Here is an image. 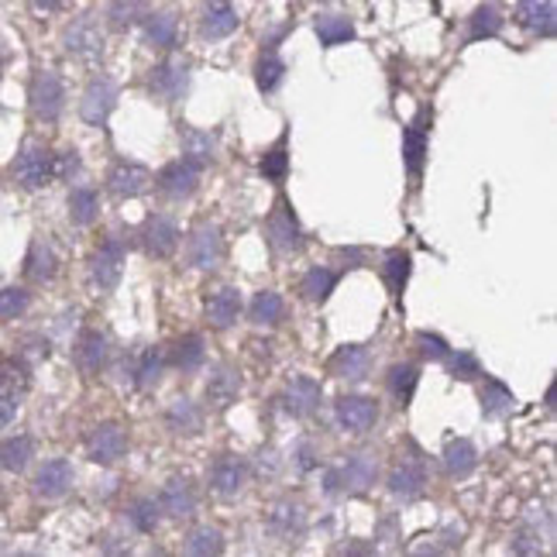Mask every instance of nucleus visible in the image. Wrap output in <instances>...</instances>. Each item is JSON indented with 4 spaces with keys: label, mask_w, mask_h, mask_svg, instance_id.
<instances>
[{
    "label": "nucleus",
    "mask_w": 557,
    "mask_h": 557,
    "mask_svg": "<svg viewBox=\"0 0 557 557\" xmlns=\"http://www.w3.org/2000/svg\"><path fill=\"white\" fill-rule=\"evenodd\" d=\"M372 369V355L361 348V345H345L334 358H331V372L337 379H348V382H361Z\"/></svg>",
    "instance_id": "f3484780"
},
{
    "label": "nucleus",
    "mask_w": 557,
    "mask_h": 557,
    "mask_svg": "<svg viewBox=\"0 0 557 557\" xmlns=\"http://www.w3.org/2000/svg\"><path fill=\"white\" fill-rule=\"evenodd\" d=\"M475 447H471L468 441H451L444 447V465H447V471L451 475H458V479H465L471 468H475Z\"/></svg>",
    "instance_id": "473e14b6"
},
{
    "label": "nucleus",
    "mask_w": 557,
    "mask_h": 557,
    "mask_svg": "<svg viewBox=\"0 0 557 557\" xmlns=\"http://www.w3.org/2000/svg\"><path fill=\"white\" fill-rule=\"evenodd\" d=\"M317 403H320V385L310 375H296L286 389V410L293 417H307L317 410Z\"/></svg>",
    "instance_id": "4be33fe9"
},
{
    "label": "nucleus",
    "mask_w": 557,
    "mask_h": 557,
    "mask_svg": "<svg viewBox=\"0 0 557 557\" xmlns=\"http://www.w3.org/2000/svg\"><path fill=\"white\" fill-rule=\"evenodd\" d=\"M70 218L76 224H90L97 218V193L87 189V186H79L70 193Z\"/></svg>",
    "instance_id": "ea45409f"
},
{
    "label": "nucleus",
    "mask_w": 557,
    "mask_h": 557,
    "mask_svg": "<svg viewBox=\"0 0 557 557\" xmlns=\"http://www.w3.org/2000/svg\"><path fill=\"white\" fill-rule=\"evenodd\" d=\"M313 28H317L320 46H341V41L355 38V25L348 17H337V14H320Z\"/></svg>",
    "instance_id": "bb28decb"
},
{
    "label": "nucleus",
    "mask_w": 557,
    "mask_h": 557,
    "mask_svg": "<svg viewBox=\"0 0 557 557\" xmlns=\"http://www.w3.org/2000/svg\"><path fill=\"white\" fill-rule=\"evenodd\" d=\"M159 375H162V355L156 348L141 351V358H138V385H156Z\"/></svg>",
    "instance_id": "8fccbe9b"
},
{
    "label": "nucleus",
    "mask_w": 557,
    "mask_h": 557,
    "mask_svg": "<svg viewBox=\"0 0 557 557\" xmlns=\"http://www.w3.org/2000/svg\"><path fill=\"white\" fill-rule=\"evenodd\" d=\"M176 242H180V231H176V224H173V218H148V224H145V231H141V245H145V251L152 255V259H169L173 255V248H176Z\"/></svg>",
    "instance_id": "f8f14e48"
},
{
    "label": "nucleus",
    "mask_w": 557,
    "mask_h": 557,
    "mask_svg": "<svg viewBox=\"0 0 557 557\" xmlns=\"http://www.w3.org/2000/svg\"><path fill=\"white\" fill-rule=\"evenodd\" d=\"M423 485H426V468H423L420 458H403L393 468V475H389V492L396 499H406V503L417 499L423 492Z\"/></svg>",
    "instance_id": "9b49d317"
},
{
    "label": "nucleus",
    "mask_w": 557,
    "mask_h": 557,
    "mask_svg": "<svg viewBox=\"0 0 557 557\" xmlns=\"http://www.w3.org/2000/svg\"><path fill=\"white\" fill-rule=\"evenodd\" d=\"M269 238L278 251H293V248H299V242H304V234H299V224H296L286 200L278 203L275 213L269 218Z\"/></svg>",
    "instance_id": "a211bd4d"
},
{
    "label": "nucleus",
    "mask_w": 557,
    "mask_h": 557,
    "mask_svg": "<svg viewBox=\"0 0 557 557\" xmlns=\"http://www.w3.org/2000/svg\"><path fill=\"white\" fill-rule=\"evenodd\" d=\"M159 186L162 193H169V197H189V193H197L200 186V162L197 159H180L173 165H165L162 169V176H159Z\"/></svg>",
    "instance_id": "6e6552de"
},
{
    "label": "nucleus",
    "mask_w": 557,
    "mask_h": 557,
    "mask_svg": "<svg viewBox=\"0 0 557 557\" xmlns=\"http://www.w3.org/2000/svg\"><path fill=\"white\" fill-rule=\"evenodd\" d=\"M186 87H189V70L183 62H162V66H156L152 76H148V90L162 97L165 103L180 100L186 94Z\"/></svg>",
    "instance_id": "9d476101"
},
{
    "label": "nucleus",
    "mask_w": 557,
    "mask_h": 557,
    "mask_svg": "<svg viewBox=\"0 0 557 557\" xmlns=\"http://www.w3.org/2000/svg\"><path fill=\"white\" fill-rule=\"evenodd\" d=\"M159 509L169 512V517H176V520L193 517V509H197V496H193L189 482H183V479H173V482H169V485L162 488V496H159Z\"/></svg>",
    "instance_id": "aec40b11"
},
{
    "label": "nucleus",
    "mask_w": 557,
    "mask_h": 557,
    "mask_svg": "<svg viewBox=\"0 0 557 557\" xmlns=\"http://www.w3.org/2000/svg\"><path fill=\"white\" fill-rule=\"evenodd\" d=\"M451 372H455V379H475V375H482V372H479V361L471 358V355L451 358Z\"/></svg>",
    "instance_id": "864d4df0"
},
{
    "label": "nucleus",
    "mask_w": 557,
    "mask_h": 557,
    "mask_svg": "<svg viewBox=\"0 0 557 557\" xmlns=\"http://www.w3.org/2000/svg\"><path fill=\"white\" fill-rule=\"evenodd\" d=\"M32 455H35V444L25 434L0 444V465H4L8 471H21V468L32 461Z\"/></svg>",
    "instance_id": "2f4dec72"
},
{
    "label": "nucleus",
    "mask_w": 557,
    "mask_h": 557,
    "mask_svg": "<svg viewBox=\"0 0 557 557\" xmlns=\"http://www.w3.org/2000/svg\"><path fill=\"white\" fill-rule=\"evenodd\" d=\"M70 485H73V465L62 461V458L41 465V471L35 475V492H38V496H46V499L66 496Z\"/></svg>",
    "instance_id": "dca6fc26"
},
{
    "label": "nucleus",
    "mask_w": 557,
    "mask_h": 557,
    "mask_svg": "<svg viewBox=\"0 0 557 557\" xmlns=\"http://www.w3.org/2000/svg\"><path fill=\"white\" fill-rule=\"evenodd\" d=\"M169 426H173L176 434H197L200 431V410L193 406L189 399H176L169 406Z\"/></svg>",
    "instance_id": "f704fd0d"
},
{
    "label": "nucleus",
    "mask_w": 557,
    "mask_h": 557,
    "mask_svg": "<svg viewBox=\"0 0 557 557\" xmlns=\"http://www.w3.org/2000/svg\"><path fill=\"white\" fill-rule=\"evenodd\" d=\"M121 265H124V248L117 238H107L97 255L90 259V278L97 289H114L121 278Z\"/></svg>",
    "instance_id": "39448f33"
},
{
    "label": "nucleus",
    "mask_w": 557,
    "mask_h": 557,
    "mask_svg": "<svg viewBox=\"0 0 557 557\" xmlns=\"http://www.w3.org/2000/svg\"><path fill=\"white\" fill-rule=\"evenodd\" d=\"M62 100H66V90H62V79L55 73H38L32 83V107L35 117L41 121H55L62 114Z\"/></svg>",
    "instance_id": "20e7f679"
},
{
    "label": "nucleus",
    "mask_w": 557,
    "mask_h": 557,
    "mask_svg": "<svg viewBox=\"0 0 557 557\" xmlns=\"http://www.w3.org/2000/svg\"><path fill=\"white\" fill-rule=\"evenodd\" d=\"M286 169H289V159H286V148L283 145H278L275 152H269L262 159V176H269V180H283Z\"/></svg>",
    "instance_id": "3c124183"
},
{
    "label": "nucleus",
    "mask_w": 557,
    "mask_h": 557,
    "mask_svg": "<svg viewBox=\"0 0 557 557\" xmlns=\"http://www.w3.org/2000/svg\"><path fill=\"white\" fill-rule=\"evenodd\" d=\"M520 21L537 35H554L557 25V0H520Z\"/></svg>",
    "instance_id": "412c9836"
},
{
    "label": "nucleus",
    "mask_w": 557,
    "mask_h": 557,
    "mask_svg": "<svg viewBox=\"0 0 557 557\" xmlns=\"http://www.w3.org/2000/svg\"><path fill=\"white\" fill-rule=\"evenodd\" d=\"M499 28H503V14H499V8L482 4L475 14H471V28H468V38H471V41H479V38H492V35H499Z\"/></svg>",
    "instance_id": "c9c22d12"
},
{
    "label": "nucleus",
    "mask_w": 557,
    "mask_h": 557,
    "mask_svg": "<svg viewBox=\"0 0 557 557\" xmlns=\"http://www.w3.org/2000/svg\"><path fill=\"white\" fill-rule=\"evenodd\" d=\"M28 304H32V296H28L25 289H17V286L0 289V320H14V317H21V313L28 310Z\"/></svg>",
    "instance_id": "49530a36"
},
{
    "label": "nucleus",
    "mask_w": 557,
    "mask_h": 557,
    "mask_svg": "<svg viewBox=\"0 0 557 557\" xmlns=\"http://www.w3.org/2000/svg\"><path fill=\"white\" fill-rule=\"evenodd\" d=\"M334 286H337V272H331V269L317 265L304 275V296L310 299V304H324V299L334 293Z\"/></svg>",
    "instance_id": "7c9ffc66"
},
{
    "label": "nucleus",
    "mask_w": 557,
    "mask_h": 557,
    "mask_svg": "<svg viewBox=\"0 0 557 557\" xmlns=\"http://www.w3.org/2000/svg\"><path fill=\"white\" fill-rule=\"evenodd\" d=\"M221 550H224V537L213 527H200L186 544V554H221Z\"/></svg>",
    "instance_id": "a18cd8bd"
},
{
    "label": "nucleus",
    "mask_w": 557,
    "mask_h": 557,
    "mask_svg": "<svg viewBox=\"0 0 557 557\" xmlns=\"http://www.w3.org/2000/svg\"><path fill=\"white\" fill-rule=\"evenodd\" d=\"M238 313H242V296H238V289H221V293L210 296L207 317H210L213 327H231L234 320H238Z\"/></svg>",
    "instance_id": "b1692460"
},
{
    "label": "nucleus",
    "mask_w": 557,
    "mask_h": 557,
    "mask_svg": "<svg viewBox=\"0 0 557 557\" xmlns=\"http://www.w3.org/2000/svg\"><path fill=\"white\" fill-rule=\"evenodd\" d=\"M173 361H176V369H183V372H197L200 361H203V337L200 334L183 337L176 345V351H173Z\"/></svg>",
    "instance_id": "4c0bfd02"
},
{
    "label": "nucleus",
    "mask_w": 557,
    "mask_h": 557,
    "mask_svg": "<svg viewBox=\"0 0 557 557\" xmlns=\"http://www.w3.org/2000/svg\"><path fill=\"white\" fill-rule=\"evenodd\" d=\"M124 447H127V437L117 423H103L97 426V431L90 434L87 441V451L97 465H114L121 455H124Z\"/></svg>",
    "instance_id": "4468645a"
},
{
    "label": "nucleus",
    "mask_w": 557,
    "mask_h": 557,
    "mask_svg": "<svg viewBox=\"0 0 557 557\" xmlns=\"http://www.w3.org/2000/svg\"><path fill=\"white\" fill-rule=\"evenodd\" d=\"M76 361H79V369L87 372V375H97L103 369V361H107V337L100 331L83 334L79 348H76Z\"/></svg>",
    "instance_id": "393cba45"
},
{
    "label": "nucleus",
    "mask_w": 557,
    "mask_h": 557,
    "mask_svg": "<svg viewBox=\"0 0 557 557\" xmlns=\"http://www.w3.org/2000/svg\"><path fill=\"white\" fill-rule=\"evenodd\" d=\"M482 410L488 417H503L512 410V393L506 389V385L499 382H485V389H482Z\"/></svg>",
    "instance_id": "a19ab883"
},
{
    "label": "nucleus",
    "mask_w": 557,
    "mask_h": 557,
    "mask_svg": "<svg viewBox=\"0 0 557 557\" xmlns=\"http://www.w3.org/2000/svg\"><path fill=\"white\" fill-rule=\"evenodd\" d=\"M334 413H337V423L345 426V431L366 434L379 420V406L372 399H366V396H341L337 406H334Z\"/></svg>",
    "instance_id": "7ed1b4c3"
},
{
    "label": "nucleus",
    "mask_w": 557,
    "mask_h": 557,
    "mask_svg": "<svg viewBox=\"0 0 557 557\" xmlns=\"http://www.w3.org/2000/svg\"><path fill=\"white\" fill-rule=\"evenodd\" d=\"M245 479H248V468L231 455H224L210 471V485L218 496H238V492L245 488Z\"/></svg>",
    "instance_id": "6ab92c4d"
},
{
    "label": "nucleus",
    "mask_w": 557,
    "mask_h": 557,
    "mask_svg": "<svg viewBox=\"0 0 557 557\" xmlns=\"http://www.w3.org/2000/svg\"><path fill=\"white\" fill-rule=\"evenodd\" d=\"M283 313H286L283 296L272 293V289H265V293H259L251 299V320H255V324H278Z\"/></svg>",
    "instance_id": "c756f323"
},
{
    "label": "nucleus",
    "mask_w": 557,
    "mask_h": 557,
    "mask_svg": "<svg viewBox=\"0 0 557 557\" xmlns=\"http://www.w3.org/2000/svg\"><path fill=\"white\" fill-rule=\"evenodd\" d=\"M28 275L38 278V283H46V278L55 275V251L46 242L32 245V251H28Z\"/></svg>",
    "instance_id": "58836bf2"
},
{
    "label": "nucleus",
    "mask_w": 557,
    "mask_h": 557,
    "mask_svg": "<svg viewBox=\"0 0 557 557\" xmlns=\"http://www.w3.org/2000/svg\"><path fill=\"white\" fill-rule=\"evenodd\" d=\"M283 73H286V66H283V59H278L275 52H265L262 59H259V66H255V79H259V87L269 94V90H275L278 83H283Z\"/></svg>",
    "instance_id": "79ce46f5"
},
{
    "label": "nucleus",
    "mask_w": 557,
    "mask_h": 557,
    "mask_svg": "<svg viewBox=\"0 0 557 557\" xmlns=\"http://www.w3.org/2000/svg\"><path fill=\"white\" fill-rule=\"evenodd\" d=\"M417 379H420L417 366H393V369H389V393H393V399H396L399 406H406V403L413 399Z\"/></svg>",
    "instance_id": "72a5a7b5"
},
{
    "label": "nucleus",
    "mask_w": 557,
    "mask_h": 557,
    "mask_svg": "<svg viewBox=\"0 0 557 557\" xmlns=\"http://www.w3.org/2000/svg\"><path fill=\"white\" fill-rule=\"evenodd\" d=\"M180 141H183V156L197 159V162H210L213 152H218V138L207 132H197V127H183Z\"/></svg>",
    "instance_id": "cd10ccee"
},
{
    "label": "nucleus",
    "mask_w": 557,
    "mask_h": 557,
    "mask_svg": "<svg viewBox=\"0 0 557 557\" xmlns=\"http://www.w3.org/2000/svg\"><path fill=\"white\" fill-rule=\"evenodd\" d=\"M269 527L283 541H293V537H299V530H304V509H299L296 503H278L269 512Z\"/></svg>",
    "instance_id": "a878e982"
},
{
    "label": "nucleus",
    "mask_w": 557,
    "mask_h": 557,
    "mask_svg": "<svg viewBox=\"0 0 557 557\" xmlns=\"http://www.w3.org/2000/svg\"><path fill=\"white\" fill-rule=\"evenodd\" d=\"M145 35L152 46L159 49H173L176 46V17L173 14H152L145 25Z\"/></svg>",
    "instance_id": "e433bc0d"
},
{
    "label": "nucleus",
    "mask_w": 557,
    "mask_h": 557,
    "mask_svg": "<svg viewBox=\"0 0 557 557\" xmlns=\"http://www.w3.org/2000/svg\"><path fill=\"white\" fill-rule=\"evenodd\" d=\"M14 176L21 186H28V189H38V186H46L52 176H55V156L49 152V148H25L21 152V159L14 162Z\"/></svg>",
    "instance_id": "f03ea898"
},
{
    "label": "nucleus",
    "mask_w": 557,
    "mask_h": 557,
    "mask_svg": "<svg viewBox=\"0 0 557 557\" xmlns=\"http://www.w3.org/2000/svg\"><path fill=\"white\" fill-rule=\"evenodd\" d=\"M238 389H242V379L234 372H227V369H221L207 382V399L218 406V410H224V406H231V399L238 396Z\"/></svg>",
    "instance_id": "c85d7f7f"
},
{
    "label": "nucleus",
    "mask_w": 557,
    "mask_h": 557,
    "mask_svg": "<svg viewBox=\"0 0 557 557\" xmlns=\"http://www.w3.org/2000/svg\"><path fill=\"white\" fill-rule=\"evenodd\" d=\"M423 152H426V132L423 124H410V132H406V165H410V173L420 176V165H423Z\"/></svg>",
    "instance_id": "37998d69"
},
{
    "label": "nucleus",
    "mask_w": 557,
    "mask_h": 557,
    "mask_svg": "<svg viewBox=\"0 0 557 557\" xmlns=\"http://www.w3.org/2000/svg\"><path fill=\"white\" fill-rule=\"evenodd\" d=\"M186 255H189V265L193 269H213L221 262L224 255V242H221V231L213 224H203L193 231V238L186 245Z\"/></svg>",
    "instance_id": "0eeeda50"
},
{
    "label": "nucleus",
    "mask_w": 557,
    "mask_h": 557,
    "mask_svg": "<svg viewBox=\"0 0 557 557\" xmlns=\"http://www.w3.org/2000/svg\"><path fill=\"white\" fill-rule=\"evenodd\" d=\"M145 14V0H114L111 4V25L114 28H132Z\"/></svg>",
    "instance_id": "09e8293b"
},
{
    "label": "nucleus",
    "mask_w": 557,
    "mask_h": 557,
    "mask_svg": "<svg viewBox=\"0 0 557 557\" xmlns=\"http://www.w3.org/2000/svg\"><path fill=\"white\" fill-rule=\"evenodd\" d=\"M114 103H117V87H114V79L100 76V79H94L90 87H87V97H83L79 114H83V121H90V124H103L107 117H111Z\"/></svg>",
    "instance_id": "1a4fd4ad"
},
{
    "label": "nucleus",
    "mask_w": 557,
    "mask_h": 557,
    "mask_svg": "<svg viewBox=\"0 0 557 557\" xmlns=\"http://www.w3.org/2000/svg\"><path fill=\"white\" fill-rule=\"evenodd\" d=\"M406 278H410V255L393 251L389 259H385V283H389L393 296L406 289Z\"/></svg>",
    "instance_id": "c03bdc74"
},
{
    "label": "nucleus",
    "mask_w": 557,
    "mask_h": 557,
    "mask_svg": "<svg viewBox=\"0 0 557 557\" xmlns=\"http://www.w3.org/2000/svg\"><path fill=\"white\" fill-rule=\"evenodd\" d=\"M375 475H379V461L372 455H351L327 471V492H348V496H358V492H366L375 482Z\"/></svg>",
    "instance_id": "f257e3e1"
},
{
    "label": "nucleus",
    "mask_w": 557,
    "mask_h": 557,
    "mask_svg": "<svg viewBox=\"0 0 557 557\" xmlns=\"http://www.w3.org/2000/svg\"><path fill=\"white\" fill-rule=\"evenodd\" d=\"M107 186H111L114 197H141V193L152 186V173L135 162H117L107 176Z\"/></svg>",
    "instance_id": "2eb2a0df"
},
{
    "label": "nucleus",
    "mask_w": 557,
    "mask_h": 557,
    "mask_svg": "<svg viewBox=\"0 0 557 557\" xmlns=\"http://www.w3.org/2000/svg\"><path fill=\"white\" fill-rule=\"evenodd\" d=\"M238 28V11H234L227 0H213L203 11V35L207 38H227Z\"/></svg>",
    "instance_id": "5701e85b"
},
{
    "label": "nucleus",
    "mask_w": 557,
    "mask_h": 557,
    "mask_svg": "<svg viewBox=\"0 0 557 557\" xmlns=\"http://www.w3.org/2000/svg\"><path fill=\"white\" fill-rule=\"evenodd\" d=\"M127 520H132V527L141 530V533L156 530V523H159V503H152V499H138L132 509H127Z\"/></svg>",
    "instance_id": "de8ad7c7"
},
{
    "label": "nucleus",
    "mask_w": 557,
    "mask_h": 557,
    "mask_svg": "<svg viewBox=\"0 0 557 557\" xmlns=\"http://www.w3.org/2000/svg\"><path fill=\"white\" fill-rule=\"evenodd\" d=\"M25 396V372L11 361H0V426H8Z\"/></svg>",
    "instance_id": "ddd939ff"
},
{
    "label": "nucleus",
    "mask_w": 557,
    "mask_h": 557,
    "mask_svg": "<svg viewBox=\"0 0 557 557\" xmlns=\"http://www.w3.org/2000/svg\"><path fill=\"white\" fill-rule=\"evenodd\" d=\"M59 4H62V0H32L35 11H55Z\"/></svg>",
    "instance_id": "5fc2aeb1"
},
{
    "label": "nucleus",
    "mask_w": 557,
    "mask_h": 557,
    "mask_svg": "<svg viewBox=\"0 0 557 557\" xmlns=\"http://www.w3.org/2000/svg\"><path fill=\"white\" fill-rule=\"evenodd\" d=\"M66 49L76 55V59H83V62H94V59H100L103 55V35H100V28L94 25V17H79V21H73V25L66 28Z\"/></svg>",
    "instance_id": "423d86ee"
},
{
    "label": "nucleus",
    "mask_w": 557,
    "mask_h": 557,
    "mask_svg": "<svg viewBox=\"0 0 557 557\" xmlns=\"http://www.w3.org/2000/svg\"><path fill=\"white\" fill-rule=\"evenodd\" d=\"M417 341H420L423 355H431V358H447V341H444V337L420 331V334H417Z\"/></svg>",
    "instance_id": "603ef678"
}]
</instances>
